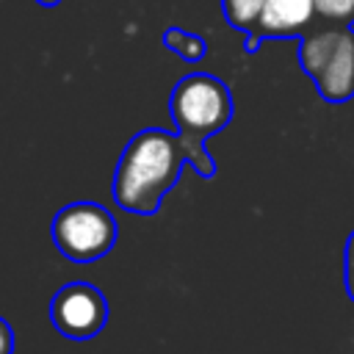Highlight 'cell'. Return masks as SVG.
Listing matches in <instances>:
<instances>
[{
	"label": "cell",
	"mask_w": 354,
	"mask_h": 354,
	"mask_svg": "<svg viewBox=\"0 0 354 354\" xmlns=\"http://www.w3.org/2000/svg\"><path fill=\"white\" fill-rule=\"evenodd\" d=\"M183 166H194L202 180L216 177V160L196 155L180 133L163 127L138 130L122 149L113 169V202L124 213L155 216L163 196L180 183Z\"/></svg>",
	"instance_id": "cell-1"
},
{
	"label": "cell",
	"mask_w": 354,
	"mask_h": 354,
	"mask_svg": "<svg viewBox=\"0 0 354 354\" xmlns=\"http://www.w3.org/2000/svg\"><path fill=\"white\" fill-rule=\"evenodd\" d=\"M169 113L183 141L202 158L207 155L205 141L224 130L232 119V94L224 80L207 72H191L177 80L169 97Z\"/></svg>",
	"instance_id": "cell-2"
},
{
	"label": "cell",
	"mask_w": 354,
	"mask_h": 354,
	"mask_svg": "<svg viewBox=\"0 0 354 354\" xmlns=\"http://www.w3.org/2000/svg\"><path fill=\"white\" fill-rule=\"evenodd\" d=\"M55 249L72 263H94L105 257L119 238L116 218L97 202H69L50 221Z\"/></svg>",
	"instance_id": "cell-3"
},
{
	"label": "cell",
	"mask_w": 354,
	"mask_h": 354,
	"mask_svg": "<svg viewBox=\"0 0 354 354\" xmlns=\"http://www.w3.org/2000/svg\"><path fill=\"white\" fill-rule=\"evenodd\" d=\"M47 313H50V324L61 337L91 340L108 324V299L97 285L86 279H75L53 293Z\"/></svg>",
	"instance_id": "cell-4"
},
{
	"label": "cell",
	"mask_w": 354,
	"mask_h": 354,
	"mask_svg": "<svg viewBox=\"0 0 354 354\" xmlns=\"http://www.w3.org/2000/svg\"><path fill=\"white\" fill-rule=\"evenodd\" d=\"M313 80L326 102H346L354 97V30H340L335 50Z\"/></svg>",
	"instance_id": "cell-5"
},
{
	"label": "cell",
	"mask_w": 354,
	"mask_h": 354,
	"mask_svg": "<svg viewBox=\"0 0 354 354\" xmlns=\"http://www.w3.org/2000/svg\"><path fill=\"white\" fill-rule=\"evenodd\" d=\"M315 17V0H266L254 25L257 36H293Z\"/></svg>",
	"instance_id": "cell-6"
},
{
	"label": "cell",
	"mask_w": 354,
	"mask_h": 354,
	"mask_svg": "<svg viewBox=\"0 0 354 354\" xmlns=\"http://www.w3.org/2000/svg\"><path fill=\"white\" fill-rule=\"evenodd\" d=\"M337 36H340V30H318V33H310V36L301 39L299 64H301V69H304L310 77L324 66V61H326L329 53L335 50Z\"/></svg>",
	"instance_id": "cell-7"
},
{
	"label": "cell",
	"mask_w": 354,
	"mask_h": 354,
	"mask_svg": "<svg viewBox=\"0 0 354 354\" xmlns=\"http://www.w3.org/2000/svg\"><path fill=\"white\" fill-rule=\"evenodd\" d=\"M163 41H166V47H169L171 53H177V55L185 58V61H202L205 53H207L205 39L196 36V33H188V30H183V28H169L166 36H163Z\"/></svg>",
	"instance_id": "cell-8"
},
{
	"label": "cell",
	"mask_w": 354,
	"mask_h": 354,
	"mask_svg": "<svg viewBox=\"0 0 354 354\" xmlns=\"http://www.w3.org/2000/svg\"><path fill=\"white\" fill-rule=\"evenodd\" d=\"M221 6H224V17H227V22L232 28H238V30H254L266 0H221Z\"/></svg>",
	"instance_id": "cell-9"
},
{
	"label": "cell",
	"mask_w": 354,
	"mask_h": 354,
	"mask_svg": "<svg viewBox=\"0 0 354 354\" xmlns=\"http://www.w3.org/2000/svg\"><path fill=\"white\" fill-rule=\"evenodd\" d=\"M315 14L329 22H354V0H315Z\"/></svg>",
	"instance_id": "cell-10"
},
{
	"label": "cell",
	"mask_w": 354,
	"mask_h": 354,
	"mask_svg": "<svg viewBox=\"0 0 354 354\" xmlns=\"http://www.w3.org/2000/svg\"><path fill=\"white\" fill-rule=\"evenodd\" d=\"M343 282H346V293L354 301V230L346 238V252H343Z\"/></svg>",
	"instance_id": "cell-11"
},
{
	"label": "cell",
	"mask_w": 354,
	"mask_h": 354,
	"mask_svg": "<svg viewBox=\"0 0 354 354\" xmlns=\"http://www.w3.org/2000/svg\"><path fill=\"white\" fill-rule=\"evenodd\" d=\"M14 346H17L14 329H11V324L0 315V354H14Z\"/></svg>",
	"instance_id": "cell-12"
},
{
	"label": "cell",
	"mask_w": 354,
	"mask_h": 354,
	"mask_svg": "<svg viewBox=\"0 0 354 354\" xmlns=\"http://www.w3.org/2000/svg\"><path fill=\"white\" fill-rule=\"evenodd\" d=\"M36 3H39V6H44V8H53V6H58L61 0H36Z\"/></svg>",
	"instance_id": "cell-13"
}]
</instances>
